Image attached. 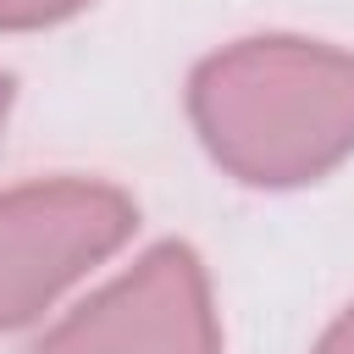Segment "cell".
<instances>
[{
    "mask_svg": "<svg viewBox=\"0 0 354 354\" xmlns=\"http://www.w3.org/2000/svg\"><path fill=\"white\" fill-rule=\"evenodd\" d=\"M188 111L232 177L315 183L354 149V55L315 39H243L194 72Z\"/></svg>",
    "mask_w": 354,
    "mask_h": 354,
    "instance_id": "6da1fadb",
    "label": "cell"
},
{
    "mask_svg": "<svg viewBox=\"0 0 354 354\" xmlns=\"http://www.w3.org/2000/svg\"><path fill=\"white\" fill-rule=\"evenodd\" d=\"M127 194L88 177H50L0 194V326L33 321L61 288L94 271L133 232Z\"/></svg>",
    "mask_w": 354,
    "mask_h": 354,
    "instance_id": "7a4b0ae2",
    "label": "cell"
},
{
    "mask_svg": "<svg viewBox=\"0 0 354 354\" xmlns=\"http://www.w3.org/2000/svg\"><path fill=\"white\" fill-rule=\"evenodd\" d=\"M33 354H221L210 282L194 249H149L127 277L77 304Z\"/></svg>",
    "mask_w": 354,
    "mask_h": 354,
    "instance_id": "3957f363",
    "label": "cell"
},
{
    "mask_svg": "<svg viewBox=\"0 0 354 354\" xmlns=\"http://www.w3.org/2000/svg\"><path fill=\"white\" fill-rule=\"evenodd\" d=\"M83 6L88 0H0V28H44V22H61Z\"/></svg>",
    "mask_w": 354,
    "mask_h": 354,
    "instance_id": "277c9868",
    "label": "cell"
},
{
    "mask_svg": "<svg viewBox=\"0 0 354 354\" xmlns=\"http://www.w3.org/2000/svg\"><path fill=\"white\" fill-rule=\"evenodd\" d=\"M315 354H354V304L337 315V326L321 337V348H315Z\"/></svg>",
    "mask_w": 354,
    "mask_h": 354,
    "instance_id": "5b68a950",
    "label": "cell"
},
{
    "mask_svg": "<svg viewBox=\"0 0 354 354\" xmlns=\"http://www.w3.org/2000/svg\"><path fill=\"white\" fill-rule=\"evenodd\" d=\"M6 100H11V83L0 77V116H6Z\"/></svg>",
    "mask_w": 354,
    "mask_h": 354,
    "instance_id": "8992f818",
    "label": "cell"
}]
</instances>
